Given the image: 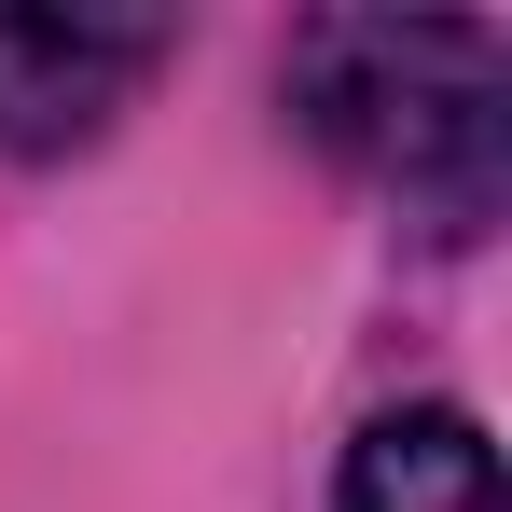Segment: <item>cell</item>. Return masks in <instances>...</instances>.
I'll return each mask as SVG.
<instances>
[{
  "label": "cell",
  "mask_w": 512,
  "mask_h": 512,
  "mask_svg": "<svg viewBox=\"0 0 512 512\" xmlns=\"http://www.w3.org/2000/svg\"><path fill=\"white\" fill-rule=\"evenodd\" d=\"M499 97L512 42L485 14H319L291 28V111L305 139L388 180L429 236L499 222Z\"/></svg>",
  "instance_id": "obj_1"
},
{
  "label": "cell",
  "mask_w": 512,
  "mask_h": 512,
  "mask_svg": "<svg viewBox=\"0 0 512 512\" xmlns=\"http://www.w3.org/2000/svg\"><path fill=\"white\" fill-rule=\"evenodd\" d=\"M333 512H499V457L457 402H402L346 443V485Z\"/></svg>",
  "instance_id": "obj_3"
},
{
  "label": "cell",
  "mask_w": 512,
  "mask_h": 512,
  "mask_svg": "<svg viewBox=\"0 0 512 512\" xmlns=\"http://www.w3.org/2000/svg\"><path fill=\"white\" fill-rule=\"evenodd\" d=\"M167 70V14H14L0 0V153H84Z\"/></svg>",
  "instance_id": "obj_2"
}]
</instances>
